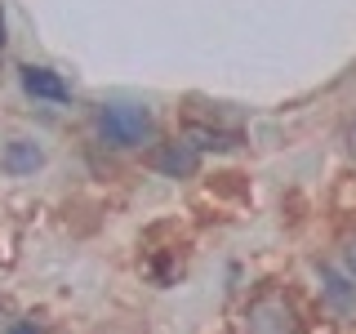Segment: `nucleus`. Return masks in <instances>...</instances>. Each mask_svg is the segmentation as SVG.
<instances>
[{
    "label": "nucleus",
    "mask_w": 356,
    "mask_h": 334,
    "mask_svg": "<svg viewBox=\"0 0 356 334\" xmlns=\"http://www.w3.org/2000/svg\"><path fill=\"white\" fill-rule=\"evenodd\" d=\"M94 125H98V138H103L107 148H116V152L143 148V143L156 134L152 111L138 107V103H103L98 116H94Z\"/></svg>",
    "instance_id": "f257e3e1"
},
{
    "label": "nucleus",
    "mask_w": 356,
    "mask_h": 334,
    "mask_svg": "<svg viewBox=\"0 0 356 334\" xmlns=\"http://www.w3.org/2000/svg\"><path fill=\"white\" fill-rule=\"evenodd\" d=\"M18 81L36 103H72V85H67L58 72H49V67H22Z\"/></svg>",
    "instance_id": "f03ea898"
},
{
    "label": "nucleus",
    "mask_w": 356,
    "mask_h": 334,
    "mask_svg": "<svg viewBox=\"0 0 356 334\" xmlns=\"http://www.w3.org/2000/svg\"><path fill=\"white\" fill-rule=\"evenodd\" d=\"M152 165H156L161 174H170V178H192V174H196V165H200V152H196L187 138H178V143H161V148L152 152Z\"/></svg>",
    "instance_id": "7ed1b4c3"
},
{
    "label": "nucleus",
    "mask_w": 356,
    "mask_h": 334,
    "mask_svg": "<svg viewBox=\"0 0 356 334\" xmlns=\"http://www.w3.org/2000/svg\"><path fill=\"white\" fill-rule=\"evenodd\" d=\"M250 330L254 334H294V312L281 299H259L250 308Z\"/></svg>",
    "instance_id": "20e7f679"
},
{
    "label": "nucleus",
    "mask_w": 356,
    "mask_h": 334,
    "mask_svg": "<svg viewBox=\"0 0 356 334\" xmlns=\"http://www.w3.org/2000/svg\"><path fill=\"white\" fill-rule=\"evenodd\" d=\"M44 165V152L36 148V143H27V138H14L5 152H0V170L5 174H14V178H22V174H36Z\"/></svg>",
    "instance_id": "39448f33"
},
{
    "label": "nucleus",
    "mask_w": 356,
    "mask_h": 334,
    "mask_svg": "<svg viewBox=\"0 0 356 334\" xmlns=\"http://www.w3.org/2000/svg\"><path fill=\"white\" fill-rule=\"evenodd\" d=\"M183 138L192 143L196 152H232V148H241V134L236 129H218V125H187Z\"/></svg>",
    "instance_id": "423d86ee"
},
{
    "label": "nucleus",
    "mask_w": 356,
    "mask_h": 334,
    "mask_svg": "<svg viewBox=\"0 0 356 334\" xmlns=\"http://www.w3.org/2000/svg\"><path fill=\"white\" fill-rule=\"evenodd\" d=\"M321 276H325V294H330L343 312H352V308H356V299L348 294V281H343L339 272H330V267H321Z\"/></svg>",
    "instance_id": "0eeeda50"
},
{
    "label": "nucleus",
    "mask_w": 356,
    "mask_h": 334,
    "mask_svg": "<svg viewBox=\"0 0 356 334\" xmlns=\"http://www.w3.org/2000/svg\"><path fill=\"white\" fill-rule=\"evenodd\" d=\"M5 334H40V326L36 321H18V326H9Z\"/></svg>",
    "instance_id": "6e6552de"
},
{
    "label": "nucleus",
    "mask_w": 356,
    "mask_h": 334,
    "mask_svg": "<svg viewBox=\"0 0 356 334\" xmlns=\"http://www.w3.org/2000/svg\"><path fill=\"white\" fill-rule=\"evenodd\" d=\"M343 259H348V267H352V272H356V237L348 241V250H343Z\"/></svg>",
    "instance_id": "1a4fd4ad"
},
{
    "label": "nucleus",
    "mask_w": 356,
    "mask_h": 334,
    "mask_svg": "<svg viewBox=\"0 0 356 334\" xmlns=\"http://www.w3.org/2000/svg\"><path fill=\"white\" fill-rule=\"evenodd\" d=\"M0 49H5V14H0Z\"/></svg>",
    "instance_id": "9d476101"
},
{
    "label": "nucleus",
    "mask_w": 356,
    "mask_h": 334,
    "mask_svg": "<svg viewBox=\"0 0 356 334\" xmlns=\"http://www.w3.org/2000/svg\"><path fill=\"white\" fill-rule=\"evenodd\" d=\"M352 152H356V125H352Z\"/></svg>",
    "instance_id": "9b49d317"
}]
</instances>
